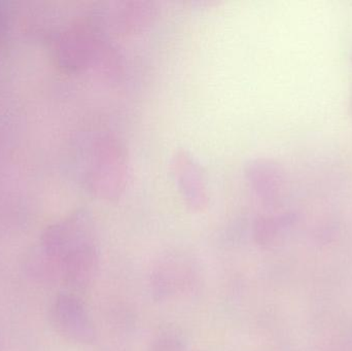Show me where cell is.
Returning a JSON list of instances; mask_svg holds the SVG:
<instances>
[{
	"label": "cell",
	"instance_id": "1",
	"mask_svg": "<svg viewBox=\"0 0 352 351\" xmlns=\"http://www.w3.org/2000/svg\"><path fill=\"white\" fill-rule=\"evenodd\" d=\"M85 174L97 197L107 201L121 197L129 179V158L117 135L107 132L93 141Z\"/></svg>",
	"mask_w": 352,
	"mask_h": 351
},
{
	"label": "cell",
	"instance_id": "2",
	"mask_svg": "<svg viewBox=\"0 0 352 351\" xmlns=\"http://www.w3.org/2000/svg\"><path fill=\"white\" fill-rule=\"evenodd\" d=\"M171 170L186 205L192 210L206 208L209 201L206 179L192 154L188 150H176L171 159Z\"/></svg>",
	"mask_w": 352,
	"mask_h": 351
},
{
	"label": "cell",
	"instance_id": "3",
	"mask_svg": "<svg viewBox=\"0 0 352 351\" xmlns=\"http://www.w3.org/2000/svg\"><path fill=\"white\" fill-rule=\"evenodd\" d=\"M52 317L58 331L72 341L90 344L96 339V331L86 308L72 295L58 297Z\"/></svg>",
	"mask_w": 352,
	"mask_h": 351
},
{
	"label": "cell",
	"instance_id": "4",
	"mask_svg": "<svg viewBox=\"0 0 352 351\" xmlns=\"http://www.w3.org/2000/svg\"><path fill=\"white\" fill-rule=\"evenodd\" d=\"M61 278L68 286L84 288L91 284L98 269V253L94 240L74 247L60 262Z\"/></svg>",
	"mask_w": 352,
	"mask_h": 351
},
{
	"label": "cell",
	"instance_id": "5",
	"mask_svg": "<svg viewBox=\"0 0 352 351\" xmlns=\"http://www.w3.org/2000/svg\"><path fill=\"white\" fill-rule=\"evenodd\" d=\"M156 14V6L144 0L115 2L107 8L105 24L116 33L134 32L148 24Z\"/></svg>",
	"mask_w": 352,
	"mask_h": 351
},
{
	"label": "cell",
	"instance_id": "6",
	"mask_svg": "<svg viewBox=\"0 0 352 351\" xmlns=\"http://www.w3.org/2000/svg\"><path fill=\"white\" fill-rule=\"evenodd\" d=\"M248 181L262 199H274L283 187V175L274 163L264 159L252 161L246 169Z\"/></svg>",
	"mask_w": 352,
	"mask_h": 351
},
{
	"label": "cell",
	"instance_id": "7",
	"mask_svg": "<svg viewBox=\"0 0 352 351\" xmlns=\"http://www.w3.org/2000/svg\"><path fill=\"white\" fill-rule=\"evenodd\" d=\"M148 351H186L182 340L173 333H164L159 335L151 343Z\"/></svg>",
	"mask_w": 352,
	"mask_h": 351
}]
</instances>
